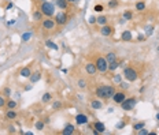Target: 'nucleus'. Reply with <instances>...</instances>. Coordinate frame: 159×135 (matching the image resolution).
<instances>
[{
  "instance_id": "obj_1",
  "label": "nucleus",
  "mask_w": 159,
  "mask_h": 135,
  "mask_svg": "<svg viewBox=\"0 0 159 135\" xmlns=\"http://www.w3.org/2000/svg\"><path fill=\"white\" fill-rule=\"evenodd\" d=\"M115 91H117V86H114V85H100V86L96 88L95 95L97 98L106 101V100L112 98V95H114Z\"/></svg>"
},
{
  "instance_id": "obj_2",
  "label": "nucleus",
  "mask_w": 159,
  "mask_h": 135,
  "mask_svg": "<svg viewBox=\"0 0 159 135\" xmlns=\"http://www.w3.org/2000/svg\"><path fill=\"white\" fill-rule=\"evenodd\" d=\"M139 76H140V72L137 71L133 66L125 67V70H123V78H125L127 82H136V81L139 79Z\"/></svg>"
},
{
  "instance_id": "obj_3",
  "label": "nucleus",
  "mask_w": 159,
  "mask_h": 135,
  "mask_svg": "<svg viewBox=\"0 0 159 135\" xmlns=\"http://www.w3.org/2000/svg\"><path fill=\"white\" fill-rule=\"evenodd\" d=\"M39 10L43 12V15L47 16V18H52V16L55 15V7H54V4L49 3V1H41L39 6Z\"/></svg>"
},
{
  "instance_id": "obj_4",
  "label": "nucleus",
  "mask_w": 159,
  "mask_h": 135,
  "mask_svg": "<svg viewBox=\"0 0 159 135\" xmlns=\"http://www.w3.org/2000/svg\"><path fill=\"white\" fill-rule=\"evenodd\" d=\"M93 63H95L96 68H97V72H102V74H104V72L108 71V61L106 60V57H104V56H97Z\"/></svg>"
},
{
  "instance_id": "obj_5",
  "label": "nucleus",
  "mask_w": 159,
  "mask_h": 135,
  "mask_svg": "<svg viewBox=\"0 0 159 135\" xmlns=\"http://www.w3.org/2000/svg\"><path fill=\"white\" fill-rule=\"evenodd\" d=\"M54 19L56 22V26H64V25L69 22L70 16H69L67 11H59L54 15Z\"/></svg>"
},
{
  "instance_id": "obj_6",
  "label": "nucleus",
  "mask_w": 159,
  "mask_h": 135,
  "mask_svg": "<svg viewBox=\"0 0 159 135\" xmlns=\"http://www.w3.org/2000/svg\"><path fill=\"white\" fill-rule=\"evenodd\" d=\"M136 104H137V98H136V97H126V98L121 102V108H122L123 111L129 112V111H133V109H135Z\"/></svg>"
},
{
  "instance_id": "obj_7",
  "label": "nucleus",
  "mask_w": 159,
  "mask_h": 135,
  "mask_svg": "<svg viewBox=\"0 0 159 135\" xmlns=\"http://www.w3.org/2000/svg\"><path fill=\"white\" fill-rule=\"evenodd\" d=\"M56 28V22L54 18H44L43 20H41V29L43 30H47V32H51V30H54V29Z\"/></svg>"
},
{
  "instance_id": "obj_8",
  "label": "nucleus",
  "mask_w": 159,
  "mask_h": 135,
  "mask_svg": "<svg viewBox=\"0 0 159 135\" xmlns=\"http://www.w3.org/2000/svg\"><path fill=\"white\" fill-rule=\"evenodd\" d=\"M115 33V28L112 25H104V26H100V34L104 37H110Z\"/></svg>"
},
{
  "instance_id": "obj_9",
  "label": "nucleus",
  "mask_w": 159,
  "mask_h": 135,
  "mask_svg": "<svg viewBox=\"0 0 159 135\" xmlns=\"http://www.w3.org/2000/svg\"><path fill=\"white\" fill-rule=\"evenodd\" d=\"M126 97H127L126 90H119V91H115V93H114V95H112V101H114L115 104H118V105H121V102H122Z\"/></svg>"
},
{
  "instance_id": "obj_10",
  "label": "nucleus",
  "mask_w": 159,
  "mask_h": 135,
  "mask_svg": "<svg viewBox=\"0 0 159 135\" xmlns=\"http://www.w3.org/2000/svg\"><path fill=\"white\" fill-rule=\"evenodd\" d=\"M89 107H91V109H93V111H99V109H102V108L104 107L103 104V100L100 98H92L91 101H89Z\"/></svg>"
},
{
  "instance_id": "obj_11",
  "label": "nucleus",
  "mask_w": 159,
  "mask_h": 135,
  "mask_svg": "<svg viewBox=\"0 0 159 135\" xmlns=\"http://www.w3.org/2000/svg\"><path fill=\"white\" fill-rule=\"evenodd\" d=\"M85 72H87L88 75H91V76H93V75L97 74V68H96V66H95L93 61H88V63L85 64Z\"/></svg>"
},
{
  "instance_id": "obj_12",
  "label": "nucleus",
  "mask_w": 159,
  "mask_h": 135,
  "mask_svg": "<svg viewBox=\"0 0 159 135\" xmlns=\"http://www.w3.org/2000/svg\"><path fill=\"white\" fill-rule=\"evenodd\" d=\"M4 117H6V120H8V122H14V120L18 117V112H16V109H6Z\"/></svg>"
},
{
  "instance_id": "obj_13",
  "label": "nucleus",
  "mask_w": 159,
  "mask_h": 135,
  "mask_svg": "<svg viewBox=\"0 0 159 135\" xmlns=\"http://www.w3.org/2000/svg\"><path fill=\"white\" fill-rule=\"evenodd\" d=\"M76 123L78 126H85V124L89 123V117H88L85 113H78L76 116Z\"/></svg>"
},
{
  "instance_id": "obj_14",
  "label": "nucleus",
  "mask_w": 159,
  "mask_h": 135,
  "mask_svg": "<svg viewBox=\"0 0 159 135\" xmlns=\"http://www.w3.org/2000/svg\"><path fill=\"white\" fill-rule=\"evenodd\" d=\"M32 75V66L29 64V66H26V67H22L19 70V76H22V78H28Z\"/></svg>"
},
{
  "instance_id": "obj_15",
  "label": "nucleus",
  "mask_w": 159,
  "mask_h": 135,
  "mask_svg": "<svg viewBox=\"0 0 159 135\" xmlns=\"http://www.w3.org/2000/svg\"><path fill=\"white\" fill-rule=\"evenodd\" d=\"M135 10L137 12H143L147 10V3H145V0H137L135 4Z\"/></svg>"
},
{
  "instance_id": "obj_16",
  "label": "nucleus",
  "mask_w": 159,
  "mask_h": 135,
  "mask_svg": "<svg viewBox=\"0 0 159 135\" xmlns=\"http://www.w3.org/2000/svg\"><path fill=\"white\" fill-rule=\"evenodd\" d=\"M76 132V127L73 126V124H66L63 127V130L60 131V134H63V135H72V134H74Z\"/></svg>"
},
{
  "instance_id": "obj_17",
  "label": "nucleus",
  "mask_w": 159,
  "mask_h": 135,
  "mask_svg": "<svg viewBox=\"0 0 159 135\" xmlns=\"http://www.w3.org/2000/svg\"><path fill=\"white\" fill-rule=\"evenodd\" d=\"M121 40H122L123 42H130V41L133 40V36H132L130 30H123V32L121 33Z\"/></svg>"
},
{
  "instance_id": "obj_18",
  "label": "nucleus",
  "mask_w": 159,
  "mask_h": 135,
  "mask_svg": "<svg viewBox=\"0 0 159 135\" xmlns=\"http://www.w3.org/2000/svg\"><path fill=\"white\" fill-rule=\"evenodd\" d=\"M55 4L58 6L59 10H62V11H67L69 10V1L67 0H55Z\"/></svg>"
},
{
  "instance_id": "obj_19",
  "label": "nucleus",
  "mask_w": 159,
  "mask_h": 135,
  "mask_svg": "<svg viewBox=\"0 0 159 135\" xmlns=\"http://www.w3.org/2000/svg\"><path fill=\"white\" fill-rule=\"evenodd\" d=\"M96 23L99 26H104V25L108 23V16L104 15V14H100L99 16H96Z\"/></svg>"
},
{
  "instance_id": "obj_20",
  "label": "nucleus",
  "mask_w": 159,
  "mask_h": 135,
  "mask_svg": "<svg viewBox=\"0 0 159 135\" xmlns=\"http://www.w3.org/2000/svg\"><path fill=\"white\" fill-rule=\"evenodd\" d=\"M92 130H96L99 134H102V132L106 131V126H104L102 122H96V123L92 124Z\"/></svg>"
},
{
  "instance_id": "obj_21",
  "label": "nucleus",
  "mask_w": 159,
  "mask_h": 135,
  "mask_svg": "<svg viewBox=\"0 0 159 135\" xmlns=\"http://www.w3.org/2000/svg\"><path fill=\"white\" fill-rule=\"evenodd\" d=\"M40 79H41V71L32 72V75L29 76V81H30V83H37Z\"/></svg>"
},
{
  "instance_id": "obj_22",
  "label": "nucleus",
  "mask_w": 159,
  "mask_h": 135,
  "mask_svg": "<svg viewBox=\"0 0 159 135\" xmlns=\"http://www.w3.org/2000/svg\"><path fill=\"white\" fill-rule=\"evenodd\" d=\"M43 12L40 11V10H34V11L32 12V18H33V20H34V22H41V20L44 19L43 18Z\"/></svg>"
},
{
  "instance_id": "obj_23",
  "label": "nucleus",
  "mask_w": 159,
  "mask_h": 135,
  "mask_svg": "<svg viewBox=\"0 0 159 135\" xmlns=\"http://www.w3.org/2000/svg\"><path fill=\"white\" fill-rule=\"evenodd\" d=\"M121 18H122L125 22H129V20L133 19V11H132V10H125Z\"/></svg>"
},
{
  "instance_id": "obj_24",
  "label": "nucleus",
  "mask_w": 159,
  "mask_h": 135,
  "mask_svg": "<svg viewBox=\"0 0 159 135\" xmlns=\"http://www.w3.org/2000/svg\"><path fill=\"white\" fill-rule=\"evenodd\" d=\"M4 108H6V109H16V108H18V102H16L15 100H7Z\"/></svg>"
},
{
  "instance_id": "obj_25",
  "label": "nucleus",
  "mask_w": 159,
  "mask_h": 135,
  "mask_svg": "<svg viewBox=\"0 0 159 135\" xmlns=\"http://www.w3.org/2000/svg\"><path fill=\"white\" fill-rule=\"evenodd\" d=\"M119 7V0H108L107 8L108 10H117Z\"/></svg>"
},
{
  "instance_id": "obj_26",
  "label": "nucleus",
  "mask_w": 159,
  "mask_h": 135,
  "mask_svg": "<svg viewBox=\"0 0 159 135\" xmlns=\"http://www.w3.org/2000/svg\"><path fill=\"white\" fill-rule=\"evenodd\" d=\"M52 101V94L51 93H44L41 97V102L43 104H49Z\"/></svg>"
},
{
  "instance_id": "obj_27",
  "label": "nucleus",
  "mask_w": 159,
  "mask_h": 135,
  "mask_svg": "<svg viewBox=\"0 0 159 135\" xmlns=\"http://www.w3.org/2000/svg\"><path fill=\"white\" fill-rule=\"evenodd\" d=\"M121 66V61H118V60H115V61H111V63H108V71H115L117 68Z\"/></svg>"
},
{
  "instance_id": "obj_28",
  "label": "nucleus",
  "mask_w": 159,
  "mask_h": 135,
  "mask_svg": "<svg viewBox=\"0 0 159 135\" xmlns=\"http://www.w3.org/2000/svg\"><path fill=\"white\" fill-rule=\"evenodd\" d=\"M104 57H106V60H107L108 63H111V61H115L117 60V53L115 52H108Z\"/></svg>"
},
{
  "instance_id": "obj_29",
  "label": "nucleus",
  "mask_w": 159,
  "mask_h": 135,
  "mask_svg": "<svg viewBox=\"0 0 159 135\" xmlns=\"http://www.w3.org/2000/svg\"><path fill=\"white\" fill-rule=\"evenodd\" d=\"M51 108L54 109V111H60V109L63 108V104H62V101L58 100V101H54V102H52V107Z\"/></svg>"
},
{
  "instance_id": "obj_30",
  "label": "nucleus",
  "mask_w": 159,
  "mask_h": 135,
  "mask_svg": "<svg viewBox=\"0 0 159 135\" xmlns=\"http://www.w3.org/2000/svg\"><path fill=\"white\" fill-rule=\"evenodd\" d=\"M77 86H78L80 89H87L88 88V82L84 78H80L78 81H77Z\"/></svg>"
},
{
  "instance_id": "obj_31",
  "label": "nucleus",
  "mask_w": 159,
  "mask_h": 135,
  "mask_svg": "<svg viewBox=\"0 0 159 135\" xmlns=\"http://www.w3.org/2000/svg\"><path fill=\"white\" fill-rule=\"evenodd\" d=\"M104 10H106V6L104 4H95V7H93V11L99 12V14H103Z\"/></svg>"
},
{
  "instance_id": "obj_32",
  "label": "nucleus",
  "mask_w": 159,
  "mask_h": 135,
  "mask_svg": "<svg viewBox=\"0 0 159 135\" xmlns=\"http://www.w3.org/2000/svg\"><path fill=\"white\" fill-rule=\"evenodd\" d=\"M143 127H145V122H139V123H135L133 124V131H139V130H141Z\"/></svg>"
},
{
  "instance_id": "obj_33",
  "label": "nucleus",
  "mask_w": 159,
  "mask_h": 135,
  "mask_svg": "<svg viewBox=\"0 0 159 135\" xmlns=\"http://www.w3.org/2000/svg\"><path fill=\"white\" fill-rule=\"evenodd\" d=\"M45 47L51 48V49H55V51H58V49H59V47H58L56 44H54V41H51V40H47V41H45Z\"/></svg>"
},
{
  "instance_id": "obj_34",
  "label": "nucleus",
  "mask_w": 159,
  "mask_h": 135,
  "mask_svg": "<svg viewBox=\"0 0 159 135\" xmlns=\"http://www.w3.org/2000/svg\"><path fill=\"white\" fill-rule=\"evenodd\" d=\"M44 126H45V123H44L43 120H37L36 124H34L36 130H39V131H43V130H44Z\"/></svg>"
},
{
  "instance_id": "obj_35",
  "label": "nucleus",
  "mask_w": 159,
  "mask_h": 135,
  "mask_svg": "<svg viewBox=\"0 0 159 135\" xmlns=\"http://www.w3.org/2000/svg\"><path fill=\"white\" fill-rule=\"evenodd\" d=\"M1 94H3L4 97H10V95H11V89L8 88V86H6V88L3 89V91H1Z\"/></svg>"
},
{
  "instance_id": "obj_36",
  "label": "nucleus",
  "mask_w": 159,
  "mask_h": 135,
  "mask_svg": "<svg viewBox=\"0 0 159 135\" xmlns=\"http://www.w3.org/2000/svg\"><path fill=\"white\" fill-rule=\"evenodd\" d=\"M6 102H7V97H4L3 94H0V108L6 107Z\"/></svg>"
},
{
  "instance_id": "obj_37",
  "label": "nucleus",
  "mask_w": 159,
  "mask_h": 135,
  "mask_svg": "<svg viewBox=\"0 0 159 135\" xmlns=\"http://www.w3.org/2000/svg\"><path fill=\"white\" fill-rule=\"evenodd\" d=\"M126 120H125V122H123V120H121V122H119L118 124H117V130H122L123 127H126Z\"/></svg>"
},
{
  "instance_id": "obj_38",
  "label": "nucleus",
  "mask_w": 159,
  "mask_h": 135,
  "mask_svg": "<svg viewBox=\"0 0 159 135\" xmlns=\"http://www.w3.org/2000/svg\"><path fill=\"white\" fill-rule=\"evenodd\" d=\"M136 132H137V135H147V134H150V132H148V130L145 127H143L141 130H139V131H136Z\"/></svg>"
},
{
  "instance_id": "obj_39",
  "label": "nucleus",
  "mask_w": 159,
  "mask_h": 135,
  "mask_svg": "<svg viewBox=\"0 0 159 135\" xmlns=\"http://www.w3.org/2000/svg\"><path fill=\"white\" fill-rule=\"evenodd\" d=\"M119 88L122 89V90H126V89L129 88V85H127V82H122V81H121V82H119Z\"/></svg>"
},
{
  "instance_id": "obj_40",
  "label": "nucleus",
  "mask_w": 159,
  "mask_h": 135,
  "mask_svg": "<svg viewBox=\"0 0 159 135\" xmlns=\"http://www.w3.org/2000/svg\"><path fill=\"white\" fill-rule=\"evenodd\" d=\"M88 22H89L91 25H96V16H89Z\"/></svg>"
},
{
  "instance_id": "obj_41",
  "label": "nucleus",
  "mask_w": 159,
  "mask_h": 135,
  "mask_svg": "<svg viewBox=\"0 0 159 135\" xmlns=\"http://www.w3.org/2000/svg\"><path fill=\"white\" fill-rule=\"evenodd\" d=\"M114 82H117V83L121 82V75H119V74H115V75H114Z\"/></svg>"
},
{
  "instance_id": "obj_42",
  "label": "nucleus",
  "mask_w": 159,
  "mask_h": 135,
  "mask_svg": "<svg viewBox=\"0 0 159 135\" xmlns=\"http://www.w3.org/2000/svg\"><path fill=\"white\" fill-rule=\"evenodd\" d=\"M29 38H30V33H26V34L22 36V40H24V41H28Z\"/></svg>"
},
{
  "instance_id": "obj_43",
  "label": "nucleus",
  "mask_w": 159,
  "mask_h": 135,
  "mask_svg": "<svg viewBox=\"0 0 159 135\" xmlns=\"http://www.w3.org/2000/svg\"><path fill=\"white\" fill-rule=\"evenodd\" d=\"M145 40V36H143V34H140L139 37H137V41H144Z\"/></svg>"
},
{
  "instance_id": "obj_44",
  "label": "nucleus",
  "mask_w": 159,
  "mask_h": 135,
  "mask_svg": "<svg viewBox=\"0 0 159 135\" xmlns=\"http://www.w3.org/2000/svg\"><path fill=\"white\" fill-rule=\"evenodd\" d=\"M32 85H33V83L26 85V88H25V90H26V91H28V90H32Z\"/></svg>"
},
{
  "instance_id": "obj_45",
  "label": "nucleus",
  "mask_w": 159,
  "mask_h": 135,
  "mask_svg": "<svg viewBox=\"0 0 159 135\" xmlns=\"http://www.w3.org/2000/svg\"><path fill=\"white\" fill-rule=\"evenodd\" d=\"M8 131H10V132H15V127L10 126V127H8Z\"/></svg>"
},
{
  "instance_id": "obj_46",
  "label": "nucleus",
  "mask_w": 159,
  "mask_h": 135,
  "mask_svg": "<svg viewBox=\"0 0 159 135\" xmlns=\"http://www.w3.org/2000/svg\"><path fill=\"white\" fill-rule=\"evenodd\" d=\"M12 6H14V4H12V3H8V4H7V7H6V10H11V8H12Z\"/></svg>"
},
{
  "instance_id": "obj_47",
  "label": "nucleus",
  "mask_w": 159,
  "mask_h": 135,
  "mask_svg": "<svg viewBox=\"0 0 159 135\" xmlns=\"http://www.w3.org/2000/svg\"><path fill=\"white\" fill-rule=\"evenodd\" d=\"M67 1H69V4H74V3H77L78 0H67Z\"/></svg>"
},
{
  "instance_id": "obj_48",
  "label": "nucleus",
  "mask_w": 159,
  "mask_h": 135,
  "mask_svg": "<svg viewBox=\"0 0 159 135\" xmlns=\"http://www.w3.org/2000/svg\"><path fill=\"white\" fill-rule=\"evenodd\" d=\"M14 23H15V20H14V19H11V20H10V22H8V26H11V25H14Z\"/></svg>"
},
{
  "instance_id": "obj_49",
  "label": "nucleus",
  "mask_w": 159,
  "mask_h": 135,
  "mask_svg": "<svg viewBox=\"0 0 159 135\" xmlns=\"http://www.w3.org/2000/svg\"><path fill=\"white\" fill-rule=\"evenodd\" d=\"M156 119H158V120H159V113H158V115H156Z\"/></svg>"
},
{
  "instance_id": "obj_50",
  "label": "nucleus",
  "mask_w": 159,
  "mask_h": 135,
  "mask_svg": "<svg viewBox=\"0 0 159 135\" xmlns=\"http://www.w3.org/2000/svg\"><path fill=\"white\" fill-rule=\"evenodd\" d=\"M40 1H47V0H40Z\"/></svg>"
},
{
  "instance_id": "obj_51",
  "label": "nucleus",
  "mask_w": 159,
  "mask_h": 135,
  "mask_svg": "<svg viewBox=\"0 0 159 135\" xmlns=\"http://www.w3.org/2000/svg\"><path fill=\"white\" fill-rule=\"evenodd\" d=\"M158 51H159V47H158Z\"/></svg>"
}]
</instances>
